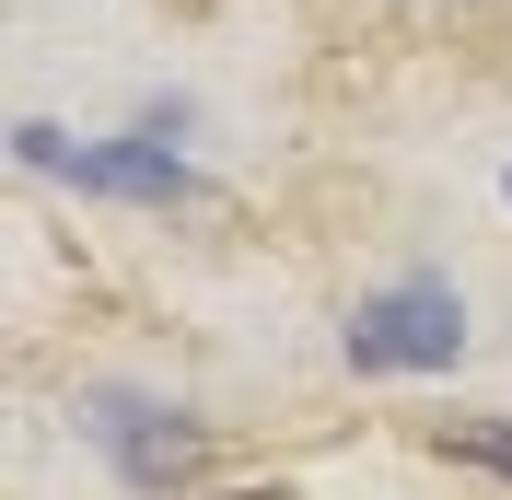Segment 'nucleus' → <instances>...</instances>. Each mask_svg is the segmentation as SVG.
I'll list each match as a JSON object with an SVG mask.
<instances>
[{"label": "nucleus", "instance_id": "7ed1b4c3", "mask_svg": "<svg viewBox=\"0 0 512 500\" xmlns=\"http://www.w3.org/2000/svg\"><path fill=\"white\" fill-rule=\"evenodd\" d=\"M12 152H24V163H59V175H82V187H117V198H198V175L163 152V140H94V152H82V140H59V128L24 117Z\"/></svg>", "mask_w": 512, "mask_h": 500}, {"label": "nucleus", "instance_id": "39448f33", "mask_svg": "<svg viewBox=\"0 0 512 500\" xmlns=\"http://www.w3.org/2000/svg\"><path fill=\"white\" fill-rule=\"evenodd\" d=\"M222 500H291V489H222Z\"/></svg>", "mask_w": 512, "mask_h": 500}, {"label": "nucleus", "instance_id": "20e7f679", "mask_svg": "<svg viewBox=\"0 0 512 500\" xmlns=\"http://www.w3.org/2000/svg\"><path fill=\"white\" fill-rule=\"evenodd\" d=\"M431 442H443L454 466H489V477H512V419H443Z\"/></svg>", "mask_w": 512, "mask_h": 500}, {"label": "nucleus", "instance_id": "f257e3e1", "mask_svg": "<svg viewBox=\"0 0 512 500\" xmlns=\"http://www.w3.org/2000/svg\"><path fill=\"white\" fill-rule=\"evenodd\" d=\"M454 349H466L454 280H396L350 314V373H454Z\"/></svg>", "mask_w": 512, "mask_h": 500}, {"label": "nucleus", "instance_id": "423d86ee", "mask_svg": "<svg viewBox=\"0 0 512 500\" xmlns=\"http://www.w3.org/2000/svg\"><path fill=\"white\" fill-rule=\"evenodd\" d=\"M501 187H512V175H501Z\"/></svg>", "mask_w": 512, "mask_h": 500}, {"label": "nucleus", "instance_id": "f03ea898", "mask_svg": "<svg viewBox=\"0 0 512 500\" xmlns=\"http://www.w3.org/2000/svg\"><path fill=\"white\" fill-rule=\"evenodd\" d=\"M94 442H105V466L128 489H152V500L210 466V431H198L187 407H152V396H94Z\"/></svg>", "mask_w": 512, "mask_h": 500}]
</instances>
